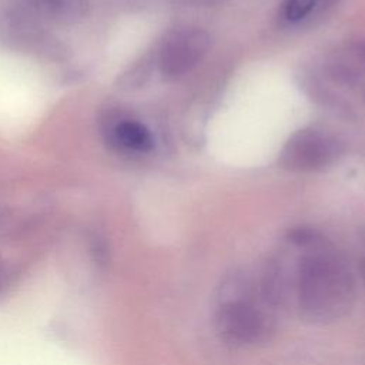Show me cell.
<instances>
[{"mask_svg":"<svg viewBox=\"0 0 365 365\" xmlns=\"http://www.w3.org/2000/svg\"><path fill=\"white\" fill-rule=\"evenodd\" d=\"M288 242L299 254L287 268L271 262L279 284L282 307H291L297 317L314 327H325L346 318L358 299V277L344 252L319 232L294 230Z\"/></svg>","mask_w":365,"mask_h":365,"instance_id":"cell-1","label":"cell"},{"mask_svg":"<svg viewBox=\"0 0 365 365\" xmlns=\"http://www.w3.org/2000/svg\"><path fill=\"white\" fill-rule=\"evenodd\" d=\"M214 328L227 346L258 349L279 328V309L264 294L258 277L245 269L225 274L214 307Z\"/></svg>","mask_w":365,"mask_h":365,"instance_id":"cell-2","label":"cell"},{"mask_svg":"<svg viewBox=\"0 0 365 365\" xmlns=\"http://www.w3.org/2000/svg\"><path fill=\"white\" fill-rule=\"evenodd\" d=\"M341 143L312 127L295 131L279 151L278 163L292 173H314L332 165L341 155Z\"/></svg>","mask_w":365,"mask_h":365,"instance_id":"cell-3","label":"cell"},{"mask_svg":"<svg viewBox=\"0 0 365 365\" xmlns=\"http://www.w3.org/2000/svg\"><path fill=\"white\" fill-rule=\"evenodd\" d=\"M210 44V34L198 27H184L170 33L158 53L161 74L168 80L185 76L202 60Z\"/></svg>","mask_w":365,"mask_h":365,"instance_id":"cell-4","label":"cell"},{"mask_svg":"<svg viewBox=\"0 0 365 365\" xmlns=\"http://www.w3.org/2000/svg\"><path fill=\"white\" fill-rule=\"evenodd\" d=\"M336 74L365 94V41L355 43L336 63Z\"/></svg>","mask_w":365,"mask_h":365,"instance_id":"cell-5","label":"cell"},{"mask_svg":"<svg viewBox=\"0 0 365 365\" xmlns=\"http://www.w3.org/2000/svg\"><path fill=\"white\" fill-rule=\"evenodd\" d=\"M114 133L121 145L134 151H150L154 145L151 133L143 124L135 121L120 123Z\"/></svg>","mask_w":365,"mask_h":365,"instance_id":"cell-6","label":"cell"},{"mask_svg":"<svg viewBox=\"0 0 365 365\" xmlns=\"http://www.w3.org/2000/svg\"><path fill=\"white\" fill-rule=\"evenodd\" d=\"M318 9L317 0H285L284 3V17L289 23H298L311 14Z\"/></svg>","mask_w":365,"mask_h":365,"instance_id":"cell-7","label":"cell"},{"mask_svg":"<svg viewBox=\"0 0 365 365\" xmlns=\"http://www.w3.org/2000/svg\"><path fill=\"white\" fill-rule=\"evenodd\" d=\"M9 282V269L6 268L4 262L0 258V292L7 287Z\"/></svg>","mask_w":365,"mask_h":365,"instance_id":"cell-8","label":"cell"},{"mask_svg":"<svg viewBox=\"0 0 365 365\" xmlns=\"http://www.w3.org/2000/svg\"><path fill=\"white\" fill-rule=\"evenodd\" d=\"M51 4L54 6H58V7H63V9H67L68 4L73 1V0H48Z\"/></svg>","mask_w":365,"mask_h":365,"instance_id":"cell-9","label":"cell"},{"mask_svg":"<svg viewBox=\"0 0 365 365\" xmlns=\"http://www.w3.org/2000/svg\"><path fill=\"white\" fill-rule=\"evenodd\" d=\"M317 1H318V9L324 10V9L329 7V6H332L336 0H317Z\"/></svg>","mask_w":365,"mask_h":365,"instance_id":"cell-10","label":"cell"},{"mask_svg":"<svg viewBox=\"0 0 365 365\" xmlns=\"http://www.w3.org/2000/svg\"><path fill=\"white\" fill-rule=\"evenodd\" d=\"M191 3H197V4H208V3H214V1H218V0H188Z\"/></svg>","mask_w":365,"mask_h":365,"instance_id":"cell-11","label":"cell"},{"mask_svg":"<svg viewBox=\"0 0 365 365\" xmlns=\"http://www.w3.org/2000/svg\"><path fill=\"white\" fill-rule=\"evenodd\" d=\"M359 272H361V277L365 279V255H364V258H362V261H361V268H359Z\"/></svg>","mask_w":365,"mask_h":365,"instance_id":"cell-12","label":"cell"}]
</instances>
